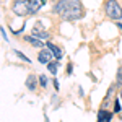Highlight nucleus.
<instances>
[{
	"instance_id": "1",
	"label": "nucleus",
	"mask_w": 122,
	"mask_h": 122,
	"mask_svg": "<svg viewBox=\"0 0 122 122\" xmlns=\"http://www.w3.org/2000/svg\"><path fill=\"white\" fill-rule=\"evenodd\" d=\"M52 15L60 16L65 21H76L85 16V7L81 0H56Z\"/></svg>"
},
{
	"instance_id": "2",
	"label": "nucleus",
	"mask_w": 122,
	"mask_h": 122,
	"mask_svg": "<svg viewBox=\"0 0 122 122\" xmlns=\"http://www.w3.org/2000/svg\"><path fill=\"white\" fill-rule=\"evenodd\" d=\"M104 13L109 20L121 21L122 20V7L117 0H106L104 2Z\"/></svg>"
},
{
	"instance_id": "3",
	"label": "nucleus",
	"mask_w": 122,
	"mask_h": 122,
	"mask_svg": "<svg viewBox=\"0 0 122 122\" xmlns=\"http://www.w3.org/2000/svg\"><path fill=\"white\" fill-rule=\"evenodd\" d=\"M11 11L16 16H28V15H31L28 0H13L11 2Z\"/></svg>"
},
{
	"instance_id": "4",
	"label": "nucleus",
	"mask_w": 122,
	"mask_h": 122,
	"mask_svg": "<svg viewBox=\"0 0 122 122\" xmlns=\"http://www.w3.org/2000/svg\"><path fill=\"white\" fill-rule=\"evenodd\" d=\"M52 57H54V54L51 52V49H49V47H42V49H39L38 60L41 62V64H44V65L51 64V62H52Z\"/></svg>"
},
{
	"instance_id": "5",
	"label": "nucleus",
	"mask_w": 122,
	"mask_h": 122,
	"mask_svg": "<svg viewBox=\"0 0 122 122\" xmlns=\"http://www.w3.org/2000/svg\"><path fill=\"white\" fill-rule=\"evenodd\" d=\"M38 83H39V76L33 75V73H29L28 78H26V81H25V86L28 88V91H36Z\"/></svg>"
},
{
	"instance_id": "6",
	"label": "nucleus",
	"mask_w": 122,
	"mask_h": 122,
	"mask_svg": "<svg viewBox=\"0 0 122 122\" xmlns=\"http://www.w3.org/2000/svg\"><path fill=\"white\" fill-rule=\"evenodd\" d=\"M46 2H47V0H28V5H29V11H31V15L38 13L39 10L46 5Z\"/></svg>"
},
{
	"instance_id": "7",
	"label": "nucleus",
	"mask_w": 122,
	"mask_h": 122,
	"mask_svg": "<svg viewBox=\"0 0 122 122\" xmlns=\"http://www.w3.org/2000/svg\"><path fill=\"white\" fill-rule=\"evenodd\" d=\"M23 39L28 42L29 46H33V47H38V49H42V47H46V42H44V41H41V39L34 38L33 34H29V36H25Z\"/></svg>"
},
{
	"instance_id": "8",
	"label": "nucleus",
	"mask_w": 122,
	"mask_h": 122,
	"mask_svg": "<svg viewBox=\"0 0 122 122\" xmlns=\"http://www.w3.org/2000/svg\"><path fill=\"white\" fill-rule=\"evenodd\" d=\"M31 34L34 36V38H38V39H41V41H49L51 39V34L47 33L46 29H38V28H33V31H31Z\"/></svg>"
},
{
	"instance_id": "9",
	"label": "nucleus",
	"mask_w": 122,
	"mask_h": 122,
	"mask_svg": "<svg viewBox=\"0 0 122 122\" xmlns=\"http://www.w3.org/2000/svg\"><path fill=\"white\" fill-rule=\"evenodd\" d=\"M46 47H49V49H51V52L54 54V57H56L57 60H60V59L64 57V52H62V49H60L59 46H56L54 42H51V41H47V42H46Z\"/></svg>"
},
{
	"instance_id": "10",
	"label": "nucleus",
	"mask_w": 122,
	"mask_h": 122,
	"mask_svg": "<svg viewBox=\"0 0 122 122\" xmlns=\"http://www.w3.org/2000/svg\"><path fill=\"white\" fill-rule=\"evenodd\" d=\"M114 117V114L111 111H106V109H99L98 112V121L96 122H111Z\"/></svg>"
},
{
	"instance_id": "11",
	"label": "nucleus",
	"mask_w": 122,
	"mask_h": 122,
	"mask_svg": "<svg viewBox=\"0 0 122 122\" xmlns=\"http://www.w3.org/2000/svg\"><path fill=\"white\" fill-rule=\"evenodd\" d=\"M59 62H60V60H57V62H54V60H52L51 64H47V70H49L52 75H56L57 70H59Z\"/></svg>"
},
{
	"instance_id": "12",
	"label": "nucleus",
	"mask_w": 122,
	"mask_h": 122,
	"mask_svg": "<svg viewBox=\"0 0 122 122\" xmlns=\"http://www.w3.org/2000/svg\"><path fill=\"white\" fill-rule=\"evenodd\" d=\"M47 85H49V78H47L46 75H39V86L46 90V88H47Z\"/></svg>"
},
{
	"instance_id": "13",
	"label": "nucleus",
	"mask_w": 122,
	"mask_h": 122,
	"mask_svg": "<svg viewBox=\"0 0 122 122\" xmlns=\"http://www.w3.org/2000/svg\"><path fill=\"white\" fill-rule=\"evenodd\" d=\"M13 52H15V56L18 57V59H21L23 62H26V64H29V62H31V59H29V57H26L25 54H21L20 51H13Z\"/></svg>"
},
{
	"instance_id": "14",
	"label": "nucleus",
	"mask_w": 122,
	"mask_h": 122,
	"mask_svg": "<svg viewBox=\"0 0 122 122\" xmlns=\"http://www.w3.org/2000/svg\"><path fill=\"white\" fill-rule=\"evenodd\" d=\"M116 85L117 86H122V68L119 67V70H117V78H116Z\"/></svg>"
},
{
	"instance_id": "15",
	"label": "nucleus",
	"mask_w": 122,
	"mask_h": 122,
	"mask_svg": "<svg viewBox=\"0 0 122 122\" xmlns=\"http://www.w3.org/2000/svg\"><path fill=\"white\" fill-rule=\"evenodd\" d=\"M122 106H121V101H119V98H116L114 99V112H121Z\"/></svg>"
},
{
	"instance_id": "16",
	"label": "nucleus",
	"mask_w": 122,
	"mask_h": 122,
	"mask_svg": "<svg viewBox=\"0 0 122 122\" xmlns=\"http://www.w3.org/2000/svg\"><path fill=\"white\" fill-rule=\"evenodd\" d=\"M0 31H2V38H3V41H8V38H7V33H5V29L2 28Z\"/></svg>"
},
{
	"instance_id": "17",
	"label": "nucleus",
	"mask_w": 122,
	"mask_h": 122,
	"mask_svg": "<svg viewBox=\"0 0 122 122\" xmlns=\"http://www.w3.org/2000/svg\"><path fill=\"white\" fill-rule=\"evenodd\" d=\"M67 73H72V62H70L68 67H67Z\"/></svg>"
},
{
	"instance_id": "18",
	"label": "nucleus",
	"mask_w": 122,
	"mask_h": 122,
	"mask_svg": "<svg viewBox=\"0 0 122 122\" xmlns=\"http://www.w3.org/2000/svg\"><path fill=\"white\" fill-rule=\"evenodd\" d=\"M54 86H56V90H57V91H59V81H57L56 78H54Z\"/></svg>"
},
{
	"instance_id": "19",
	"label": "nucleus",
	"mask_w": 122,
	"mask_h": 122,
	"mask_svg": "<svg viewBox=\"0 0 122 122\" xmlns=\"http://www.w3.org/2000/svg\"><path fill=\"white\" fill-rule=\"evenodd\" d=\"M119 98H121V101H122V86H121V91H119Z\"/></svg>"
},
{
	"instance_id": "20",
	"label": "nucleus",
	"mask_w": 122,
	"mask_h": 122,
	"mask_svg": "<svg viewBox=\"0 0 122 122\" xmlns=\"http://www.w3.org/2000/svg\"><path fill=\"white\" fill-rule=\"evenodd\" d=\"M117 26H119V29L122 31V23H117Z\"/></svg>"
},
{
	"instance_id": "21",
	"label": "nucleus",
	"mask_w": 122,
	"mask_h": 122,
	"mask_svg": "<svg viewBox=\"0 0 122 122\" xmlns=\"http://www.w3.org/2000/svg\"><path fill=\"white\" fill-rule=\"evenodd\" d=\"M44 122H49V117H47V116L44 117Z\"/></svg>"
},
{
	"instance_id": "22",
	"label": "nucleus",
	"mask_w": 122,
	"mask_h": 122,
	"mask_svg": "<svg viewBox=\"0 0 122 122\" xmlns=\"http://www.w3.org/2000/svg\"><path fill=\"white\" fill-rule=\"evenodd\" d=\"M121 119H122V114H121Z\"/></svg>"
},
{
	"instance_id": "23",
	"label": "nucleus",
	"mask_w": 122,
	"mask_h": 122,
	"mask_svg": "<svg viewBox=\"0 0 122 122\" xmlns=\"http://www.w3.org/2000/svg\"><path fill=\"white\" fill-rule=\"evenodd\" d=\"M54 2H56V0H54Z\"/></svg>"
}]
</instances>
